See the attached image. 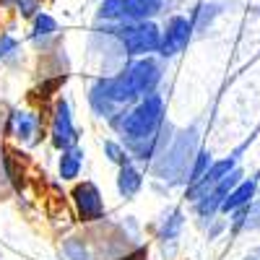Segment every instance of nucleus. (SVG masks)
<instances>
[{"instance_id": "nucleus-1", "label": "nucleus", "mask_w": 260, "mask_h": 260, "mask_svg": "<svg viewBox=\"0 0 260 260\" xmlns=\"http://www.w3.org/2000/svg\"><path fill=\"white\" fill-rule=\"evenodd\" d=\"M161 115H164V99L161 94H148L143 96L133 110L122 117V133L127 141H151L156 138V130L161 125Z\"/></svg>"}, {"instance_id": "nucleus-2", "label": "nucleus", "mask_w": 260, "mask_h": 260, "mask_svg": "<svg viewBox=\"0 0 260 260\" xmlns=\"http://www.w3.org/2000/svg\"><path fill=\"white\" fill-rule=\"evenodd\" d=\"M115 31L130 57H146L148 52H159L161 31L154 21H127L125 26H117Z\"/></svg>"}, {"instance_id": "nucleus-3", "label": "nucleus", "mask_w": 260, "mask_h": 260, "mask_svg": "<svg viewBox=\"0 0 260 260\" xmlns=\"http://www.w3.org/2000/svg\"><path fill=\"white\" fill-rule=\"evenodd\" d=\"M122 73L127 76L130 86H133V94H136L138 99H143V96H148V94H154L156 83L161 81V68H159V62L151 60V57H141V60H136V62H130Z\"/></svg>"}, {"instance_id": "nucleus-4", "label": "nucleus", "mask_w": 260, "mask_h": 260, "mask_svg": "<svg viewBox=\"0 0 260 260\" xmlns=\"http://www.w3.org/2000/svg\"><path fill=\"white\" fill-rule=\"evenodd\" d=\"M192 18H185V16H175V18H169V24L167 29L161 31V45H159V52L161 57H175L180 55L185 47H187V42L192 37Z\"/></svg>"}, {"instance_id": "nucleus-5", "label": "nucleus", "mask_w": 260, "mask_h": 260, "mask_svg": "<svg viewBox=\"0 0 260 260\" xmlns=\"http://www.w3.org/2000/svg\"><path fill=\"white\" fill-rule=\"evenodd\" d=\"M73 201H76V211L83 221H96L102 219L104 213V201H102V192L94 182H83L73 190Z\"/></svg>"}, {"instance_id": "nucleus-6", "label": "nucleus", "mask_w": 260, "mask_h": 260, "mask_svg": "<svg viewBox=\"0 0 260 260\" xmlns=\"http://www.w3.org/2000/svg\"><path fill=\"white\" fill-rule=\"evenodd\" d=\"M237 167H234V156H229V159H221V161H213L211 164V169L206 172V175L198 180V182H190V187H187V195H190V201H201V198H206V195L219 185L229 172H234Z\"/></svg>"}, {"instance_id": "nucleus-7", "label": "nucleus", "mask_w": 260, "mask_h": 260, "mask_svg": "<svg viewBox=\"0 0 260 260\" xmlns=\"http://www.w3.org/2000/svg\"><path fill=\"white\" fill-rule=\"evenodd\" d=\"M76 127H73V117H71V107L68 102H57L55 107V117H52V143L65 151V148H71L76 146Z\"/></svg>"}, {"instance_id": "nucleus-8", "label": "nucleus", "mask_w": 260, "mask_h": 260, "mask_svg": "<svg viewBox=\"0 0 260 260\" xmlns=\"http://www.w3.org/2000/svg\"><path fill=\"white\" fill-rule=\"evenodd\" d=\"M240 169H234V172H229V175L216 185L206 198H201L198 201V213L203 216V219H211V216L216 213V211H221V206H224V201H226V195L232 192V187L234 185H240Z\"/></svg>"}, {"instance_id": "nucleus-9", "label": "nucleus", "mask_w": 260, "mask_h": 260, "mask_svg": "<svg viewBox=\"0 0 260 260\" xmlns=\"http://www.w3.org/2000/svg\"><path fill=\"white\" fill-rule=\"evenodd\" d=\"M13 136H16L18 141L29 143V146L39 143V136H42L39 117L31 115V112H24V110L13 112Z\"/></svg>"}, {"instance_id": "nucleus-10", "label": "nucleus", "mask_w": 260, "mask_h": 260, "mask_svg": "<svg viewBox=\"0 0 260 260\" xmlns=\"http://www.w3.org/2000/svg\"><path fill=\"white\" fill-rule=\"evenodd\" d=\"M255 187H257L255 180H240V185H234L232 192L226 195L221 211L224 213H234V211H240V208H247L250 201H252V195H255Z\"/></svg>"}, {"instance_id": "nucleus-11", "label": "nucleus", "mask_w": 260, "mask_h": 260, "mask_svg": "<svg viewBox=\"0 0 260 260\" xmlns=\"http://www.w3.org/2000/svg\"><path fill=\"white\" fill-rule=\"evenodd\" d=\"M161 11V0H125V21H148Z\"/></svg>"}, {"instance_id": "nucleus-12", "label": "nucleus", "mask_w": 260, "mask_h": 260, "mask_svg": "<svg viewBox=\"0 0 260 260\" xmlns=\"http://www.w3.org/2000/svg\"><path fill=\"white\" fill-rule=\"evenodd\" d=\"M143 185V175L133 167V164H125L120 167V175H117V190L122 198H130V195H136Z\"/></svg>"}, {"instance_id": "nucleus-13", "label": "nucleus", "mask_w": 260, "mask_h": 260, "mask_svg": "<svg viewBox=\"0 0 260 260\" xmlns=\"http://www.w3.org/2000/svg\"><path fill=\"white\" fill-rule=\"evenodd\" d=\"M81 164H83V151L71 146V148H65L62 151V156H60V177L62 180H76L78 177V172H81Z\"/></svg>"}, {"instance_id": "nucleus-14", "label": "nucleus", "mask_w": 260, "mask_h": 260, "mask_svg": "<svg viewBox=\"0 0 260 260\" xmlns=\"http://www.w3.org/2000/svg\"><path fill=\"white\" fill-rule=\"evenodd\" d=\"M96 18L99 21H125V0H102Z\"/></svg>"}, {"instance_id": "nucleus-15", "label": "nucleus", "mask_w": 260, "mask_h": 260, "mask_svg": "<svg viewBox=\"0 0 260 260\" xmlns=\"http://www.w3.org/2000/svg\"><path fill=\"white\" fill-rule=\"evenodd\" d=\"M57 31V24H55V18L47 16V13H37L34 16V31H31V39L39 42V39H47Z\"/></svg>"}, {"instance_id": "nucleus-16", "label": "nucleus", "mask_w": 260, "mask_h": 260, "mask_svg": "<svg viewBox=\"0 0 260 260\" xmlns=\"http://www.w3.org/2000/svg\"><path fill=\"white\" fill-rule=\"evenodd\" d=\"M211 154H208V151H198V156H195V164H192V169H190V182H198L203 175H206V172L211 169Z\"/></svg>"}, {"instance_id": "nucleus-17", "label": "nucleus", "mask_w": 260, "mask_h": 260, "mask_svg": "<svg viewBox=\"0 0 260 260\" xmlns=\"http://www.w3.org/2000/svg\"><path fill=\"white\" fill-rule=\"evenodd\" d=\"M104 154H107V159H110V161H115V164H120V167L130 164L127 151H125L120 143H115V141H107V143H104Z\"/></svg>"}, {"instance_id": "nucleus-18", "label": "nucleus", "mask_w": 260, "mask_h": 260, "mask_svg": "<svg viewBox=\"0 0 260 260\" xmlns=\"http://www.w3.org/2000/svg\"><path fill=\"white\" fill-rule=\"evenodd\" d=\"M62 252L68 255V260H89L83 240H65L62 242Z\"/></svg>"}, {"instance_id": "nucleus-19", "label": "nucleus", "mask_w": 260, "mask_h": 260, "mask_svg": "<svg viewBox=\"0 0 260 260\" xmlns=\"http://www.w3.org/2000/svg\"><path fill=\"white\" fill-rule=\"evenodd\" d=\"M16 8L24 18H34L39 11V0H16Z\"/></svg>"}, {"instance_id": "nucleus-20", "label": "nucleus", "mask_w": 260, "mask_h": 260, "mask_svg": "<svg viewBox=\"0 0 260 260\" xmlns=\"http://www.w3.org/2000/svg\"><path fill=\"white\" fill-rule=\"evenodd\" d=\"M16 47H18V42H16L11 34L0 37V57H8V55H13V52H16Z\"/></svg>"}, {"instance_id": "nucleus-21", "label": "nucleus", "mask_w": 260, "mask_h": 260, "mask_svg": "<svg viewBox=\"0 0 260 260\" xmlns=\"http://www.w3.org/2000/svg\"><path fill=\"white\" fill-rule=\"evenodd\" d=\"M125 260H136V257H125Z\"/></svg>"}]
</instances>
